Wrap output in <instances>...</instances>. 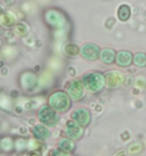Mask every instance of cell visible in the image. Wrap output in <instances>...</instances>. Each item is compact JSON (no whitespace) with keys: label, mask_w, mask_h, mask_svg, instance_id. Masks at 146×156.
<instances>
[{"label":"cell","mask_w":146,"mask_h":156,"mask_svg":"<svg viewBox=\"0 0 146 156\" xmlns=\"http://www.w3.org/2000/svg\"><path fill=\"white\" fill-rule=\"evenodd\" d=\"M83 85L91 92H98L105 83V79L101 74L91 73L84 75L82 79Z\"/></svg>","instance_id":"1"},{"label":"cell","mask_w":146,"mask_h":156,"mask_svg":"<svg viewBox=\"0 0 146 156\" xmlns=\"http://www.w3.org/2000/svg\"><path fill=\"white\" fill-rule=\"evenodd\" d=\"M50 106L56 112H65L71 105V101L69 96L64 92L54 93L49 98Z\"/></svg>","instance_id":"2"},{"label":"cell","mask_w":146,"mask_h":156,"mask_svg":"<svg viewBox=\"0 0 146 156\" xmlns=\"http://www.w3.org/2000/svg\"><path fill=\"white\" fill-rule=\"evenodd\" d=\"M39 119L46 126H54L59 120V115L51 106H43L39 112Z\"/></svg>","instance_id":"3"},{"label":"cell","mask_w":146,"mask_h":156,"mask_svg":"<svg viewBox=\"0 0 146 156\" xmlns=\"http://www.w3.org/2000/svg\"><path fill=\"white\" fill-rule=\"evenodd\" d=\"M73 119L78 124H80V126H86V125L89 124L90 120H91V115L90 112L84 108H79L75 110L73 112Z\"/></svg>","instance_id":"4"},{"label":"cell","mask_w":146,"mask_h":156,"mask_svg":"<svg viewBox=\"0 0 146 156\" xmlns=\"http://www.w3.org/2000/svg\"><path fill=\"white\" fill-rule=\"evenodd\" d=\"M66 133L71 139H79L83 134V130L76 121H69L66 125Z\"/></svg>","instance_id":"5"},{"label":"cell","mask_w":146,"mask_h":156,"mask_svg":"<svg viewBox=\"0 0 146 156\" xmlns=\"http://www.w3.org/2000/svg\"><path fill=\"white\" fill-rule=\"evenodd\" d=\"M98 47L94 44H87L82 49V55L84 59L87 60H95L98 57Z\"/></svg>","instance_id":"6"},{"label":"cell","mask_w":146,"mask_h":156,"mask_svg":"<svg viewBox=\"0 0 146 156\" xmlns=\"http://www.w3.org/2000/svg\"><path fill=\"white\" fill-rule=\"evenodd\" d=\"M69 94L73 100L78 101L80 98L83 97L84 94V89H83V85L80 83L79 81H74L71 83L70 87H69Z\"/></svg>","instance_id":"7"},{"label":"cell","mask_w":146,"mask_h":156,"mask_svg":"<svg viewBox=\"0 0 146 156\" xmlns=\"http://www.w3.org/2000/svg\"><path fill=\"white\" fill-rule=\"evenodd\" d=\"M33 134L35 136V138L41 141L47 140L50 137V131L49 129L45 126V125L37 124L33 128Z\"/></svg>","instance_id":"8"},{"label":"cell","mask_w":146,"mask_h":156,"mask_svg":"<svg viewBox=\"0 0 146 156\" xmlns=\"http://www.w3.org/2000/svg\"><path fill=\"white\" fill-rule=\"evenodd\" d=\"M132 61V55L128 52L122 51L118 53V55L116 57V62L119 66L122 67H127L131 64Z\"/></svg>","instance_id":"9"},{"label":"cell","mask_w":146,"mask_h":156,"mask_svg":"<svg viewBox=\"0 0 146 156\" xmlns=\"http://www.w3.org/2000/svg\"><path fill=\"white\" fill-rule=\"evenodd\" d=\"M36 82H37V79L35 77V75L29 74V73L25 74L24 76H23L22 80H21L22 85H23V87H24L26 90L32 89V87H35Z\"/></svg>","instance_id":"10"},{"label":"cell","mask_w":146,"mask_h":156,"mask_svg":"<svg viewBox=\"0 0 146 156\" xmlns=\"http://www.w3.org/2000/svg\"><path fill=\"white\" fill-rule=\"evenodd\" d=\"M122 83V76L117 73H110L106 76V83L110 87H116Z\"/></svg>","instance_id":"11"},{"label":"cell","mask_w":146,"mask_h":156,"mask_svg":"<svg viewBox=\"0 0 146 156\" xmlns=\"http://www.w3.org/2000/svg\"><path fill=\"white\" fill-rule=\"evenodd\" d=\"M101 61L103 63L111 64L114 61V58H115L114 52L112 50H110V49H105V50H103L101 52Z\"/></svg>","instance_id":"12"},{"label":"cell","mask_w":146,"mask_h":156,"mask_svg":"<svg viewBox=\"0 0 146 156\" xmlns=\"http://www.w3.org/2000/svg\"><path fill=\"white\" fill-rule=\"evenodd\" d=\"M130 16V8L127 5H121L118 9V17L120 20L125 21Z\"/></svg>","instance_id":"13"},{"label":"cell","mask_w":146,"mask_h":156,"mask_svg":"<svg viewBox=\"0 0 146 156\" xmlns=\"http://www.w3.org/2000/svg\"><path fill=\"white\" fill-rule=\"evenodd\" d=\"M59 146L64 151H72L74 150L75 144L71 139H62L59 143Z\"/></svg>","instance_id":"14"},{"label":"cell","mask_w":146,"mask_h":156,"mask_svg":"<svg viewBox=\"0 0 146 156\" xmlns=\"http://www.w3.org/2000/svg\"><path fill=\"white\" fill-rule=\"evenodd\" d=\"M0 146H1V148L3 150H5V151H9L11 150L13 148L14 146V142H13V140L9 138V137H5V138H3L2 139V141L1 143H0Z\"/></svg>","instance_id":"15"},{"label":"cell","mask_w":146,"mask_h":156,"mask_svg":"<svg viewBox=\"0 0 146 156\" xmlns=\"http://www.w3.org/2000/svg\"><path fill=\"white\" fill-rule=\"evenodd\" d=\"M134 63L138 67H145L146 66V55L139 53L134 57Z\"/></svg>","instance_id":"16"},{"label":"cell","mask_w":146,"mask_h":156,"mask_svg":"<svg viewBox=\"0 0 146 156\" xmlns=\"http://www.w3.org/2000/svg\"><path fill=\"white\" fill-rule=\"evenodd\" d=\"M27 144L28 143H27L26 140L22 139V138H19L14 142V146L16 147V149H18V150H24L27 147Z\"/></svg>","instance_id":"17"},{"label":"cell","mask_w":146,"mask_h":156,"mask_svg":"<svg viewBox=\"0 0 146 156\" xmlns=\"http://www.w3.org/2000/svg\"><path fill=\"white\" fill-rule=\"evenodd\" d=\"M78 51H79L78 48L74 46V45H69V46L66 47V52L70 55H77L78 54Z\"/></svg>","instance_id":"18"},{"label":"cell","mask_w":146,"mask_h":156,"mask_svg":"<svg viewBox=\"0 0 146 156\" xmlns=\"http://www.w3.org/2000/svg\"><path fill=\"white\" fill-rule=\"evenodd\" d=\"M128 150H129L130 153H137L138 151L141 150V144H139V143H133L132 145H130Z\"/></svg>","instance_id":"19"},{"label":"cell","mask_w":146,"mask_h":156,"mask_svg":"<svg viewBox=\"0 0 146 156\" xmlns=\"http://www.w3.org/2000/svg\"><path fill=\"white\" fill-rule=\"evenodd\" d=\"M40 140H32V141H30L29 142V146L32 148V149H39L40 146H41V144H40Z\"/></svg>","instance_id":"20"},{"label":"cell","mask_w":146,"mask_h":156,"mask_svg":"<svg viewBox=\"0 0 146 156\" xmlns=\"http://www.w3.org/2000/svg\"><path fill=\"white\" fill-rule=\"evenodd\" d=\"M13 21H14V19H10L9 16H7V15H5L4 16V22H5V24L6 26H11V24L13 23Z\"/></svg>","instance_id":"21"},{"label":"cell","mask_w":146,"mask_h":156,"mask_svg":"<svg viewBox=\"0 0 146 156\" xmlns=\"http://www.w3.org/2000/svg\"><path fill=\"white\" fill-rule=\"evenodd\" d=\"M53 156H69V155L64 150H56L54 152Z\"/></svg>","instance_id":"22"},{"label":"cell","mask_w":146,"mask_h":156,"mask_svg":"<svg viewBox=\"0 0 146 156\" xmlns=\"http://www.w3.org/2000/svg\"><path fill=\"white\" fill-rule=\"evenodd\" d=\"M29 156H41L38 152H32V153H30Z\"/></svg>","instance_id":"23"},{"label":"cell","mask_w":146,"mask_h":156,"mask_svg":"<svg viewBox=\"0 0 146 156\" xmlns=\"http://www.w3.org/2000/svg\"><path fill=\"white\" fill-rule=\"evenodd\" d=\"M1 12H2V9H1V7H0V14H1Z\"/></svg>","instance_id":"24"}]
</instances>
